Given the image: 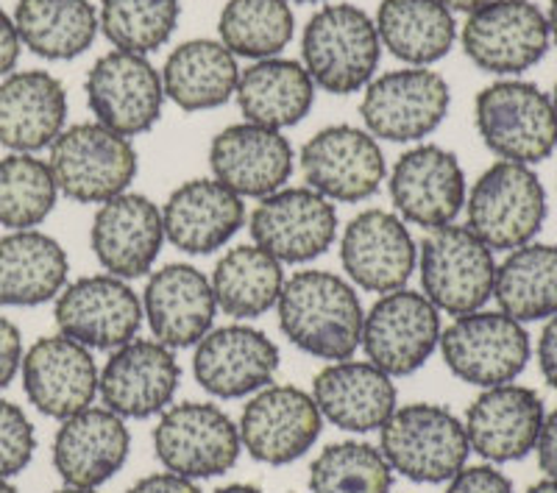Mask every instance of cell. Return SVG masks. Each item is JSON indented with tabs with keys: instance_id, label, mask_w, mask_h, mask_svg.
I'll use <instances>...</instances> for the list:
<instances>
[{
	"instance_id": "obj_1",
	"label": "cell",
	"mask_w": 557,
	"mask_h": 493,
	"mask_svg": "<svg viewBox=\"0 0 557 493\" xmlns=\"http://www.w3.org/2000/svg\"><path fill=\"white\" fill-rule=\"evenodd\" d=\"M282 335L305 355L318 360H351L360 348V296L348 279L332 271H298L285 279L276 301Z\"/></svg>"
},
{
	"instance_id": "obj_2",
	"label": "cell",
	"mask_w": 557,
	"mask_h": 493,
	"mask_svg": "<svg viewBox=\"0 0 557 493\" xmlns=\"http://www.w3.org/2000/svg\"><path fill=\"white\" fill-rule=\"evenodd\" d=\"M382 42L376 23L355 3L318 9L305 26L301 59L312 84L332 96L366 89L380 67Z\"/></svg>"
},
{
	"instance_id": "obj_3",
	"label": "cell",
	"mask_w": 557,
	"mask_h": 493,
	"mask_svg": "<svg viewBox=\"0 0 557 493\" xmlns=\"http://www.w3.org/2000/svg\"><path fill=\"white\" fill-rule=\"evenodd\" d=\"M546 190L530 164L494 162L466 196V226L491 251H513L539 237L546 223Z\"/></svg>"
},
{
	"instance_id": "obj_4",
	"label": "cell",
	"mask_w": 557,
	"mask_h": 493,
	"mask_svg": "<svg viewBox=\"0 0 557 493\" xmlns=\"http://www.w3.org/2000/svg\"><path fill=\"white\" fill-rule=\"evenodd\" d=\"M476 134L505 162L539 164L557 148V114L539 84L502 78L480 89L474 101Z\"/></svg>"
},
{
	"instance_id": "obj_5",
	"label": "cell",
	"mask_w": 557,
	"mask_h": 493,
	"mask_svg": "<svg viewBox=\"0 0 557 493\" xmlns=\"http://www.w3.org/2000/svg\"><path fill=\"white\" fill-rule=\"evenodd\" d=\"M380 452L401 477L424 485L449 482L471 455L460 418L441 405L396 407L380 430Z\"/></svg>"
},
{
	"instance_id": "obj_6",
	"label": "cell",
	"mask_w": 557,
	"mask_h": 493,
	"mask_svg": "<svg viewBox=\"0 0 557 493\" xmlns=\"http://www.w3.org/2000/svg\"><path fill=\"white\" fill-rule=\"evenodd\" d=\"M496 257L469 226L432 229L418 246L421 293L446 316L485 310L494 298Z\"/></svg>"
},
{
	"instance_id": "obj_7",
	"label": "cell",
	"mask_w": 557,
	"mask_h": 493,
	"mask_svg": "<svg viewBox=\"0 0 557 493\" xmlns=\"http://www.w3.org/2000/svg\"><path fill=\"white\" fill-rule=\"evenodd\" d=\"M48 164L59 196L98 207L126 193L139 168L132 139L114 134L98 121L64 128L53 139Z\"/></svg>"
},
{
	"instance_id": "obj_8",
	"label": "cell",
	"mask_w": 557,
	"mask_h": 493,
	"mask_svg": "<svg viewBox=\"0 0 557 493\" xmlns=\"http://www.w3.org/2000/svg\"><path fill=\"white\" fill-rule=\"evenodd\" d=\"M437 348L457 380L482 391L519 380L532 357L524 323L502 310L457 316L441 332Z\"/></svg>"
},
{
	"instance_id": "obj_9",
	"label": "cell",
	"mask_w": 557,
	"mask_h": 493,
	"mask_svg": "<svg viewBox=\"0 0 557 493\" xmlns=\"http://www.w3.org/2000/svg\"><path fill=\"white\" fill-rule=\"evenodd\" d=\"M153 449L165 471L187 480H209L240 460V430L228 412L207 402H182L162 412L153 427Z\"/></svg>"
},
{
	"instance_id": "obj_10",
	"label": "cell",
	"mask_w": 557,
	"mask_h": 493,
	"mask_svg": "<svg viewBox=\"0 0 557 493\" xmlns=\"http://www.w3.org/2000/svg\"><path fill=\"white\" fill-rule=\"evenodd\" d=\"M462 51L494 76H521L549 51V23L532 0H491L469 14Z\"/></svg>"
},
{
	"instance_id": "obj_11",
	"label": "cell",
	"mask_w": 557,
	"mask_h": 493,
	"mask_svg": "<svg viewBox=\"0 0 557 493\" xmlns=\"http://www.w3.org/2000/svg\"><path fill=\"white\" fill-rule=\"evenodd\" d=\"M449 103V84L441 73L430 67H405L371 78L360 101V114L371 137L418 143L444 123Z\"/></svg>"
},
{
	"instance_id": "obj_12",
	"label": "cell",
	"mask_w": 557,
	"mask_h": 493,
	"mask_svg": "<svg viewBox=\"0 0 557 493\" xmlns=\"http://www.w3.org/2000/svg\"><path fill=\"white\" fill-rule=\"evenodd\" d=\"M444 321L435 304L416 291H393L374 301L362 321L360 346L387 377H410L435 355Z\"/></svg>"
},
{
	"instance_id": "obj_13",
	"label": "cell",
	"mask_w": 557,
	"mask_h": 493,
	"mask_svg": "<svg viewBox=\"0 0 557 493\" xmlns=\"http://www.w3.org/2000/svg\"><path fill=\"white\" fill-rule=\"evenodd\" d=\"M59 335L82 343L89 352H114L134 341L143 326V298L126 279L92 273L64 285L53 304Z\"/></svg>"
},
{
	"instance_id": "obj_14",
	"label": "cell",
	"mask_w": 557,
	"mask_h": 493,
	"mask_svg": "<svg viewBox=\"0 0 557 493\" xmlns=\"http://www.w3.org/2000/svg\"><path fill=\"white\" fill-rule=\"evenodd\" d=\"M248 226L253 243L282 266H305L330 251L341 223L335 204L305 184L260 198Z\"/></svg>"
},
{
	"instance_id": "obj_15",
	"label": "cell",
	"mask_w": 557,
	"mask_h": 493,
	"mask_svg": "<svg viewBox=\"0 0 557 493\" xmlns=\"http://www.w3.org/2000/svg\"><path fill=\"white\" fill-rule=\"evenodd\" d=\"M387 193L401 221L432 232L457 221L466 209L469 184L455 153L426 143L396 159Z\"/></svg>"
},
{
	"instance_id": "obj_16",
	"label": "cell",
	"mask_w": 557,
	"mask_h": 493,
	"mask_svg": "<svg viewBox=\"0 0 557 493\" xmlns=\"http://www.w3.org/2000/svg\"><path fill=\"white\" fill-rule=\"evenodd\" d=\"M84 93L96 121L128 139L151 132L165 107L157 67L146 57L128 51L103 53L89 67Z\"/></svg>"
},
{
	"instance_id": "obj_17",
	"label": "cell",
	"mask_w": 557,
	"mask_h": 493,
	"mask_svg": "<svg viewBox=\"0 0 557 493\" xmlns=\"http://www.w3.org/2000/svg\"><path fill=\"white\" fill-rule=\"evenodd\" d=\"M298 159L307 187L341 204H360L376 196L387 171L376 137L346 123L312 134Z\"/></svg>"
},
{
	"instance_id": "obj_18",
	"label": "cell",
	"mask_w": 557,
	"mask_h": 493,
	"mask_svg": "<svg viewBox=\"0 0 557 493\" xmlns=\"http://www.w3.org/2000/svg\"><path fill=\"white\" fill-rule=\"evenodd\" d=\"M323 416L312 393L296 385H268L248 398L240 416V443L268 466L296 463L321 437Z\"/></svg>"
},
{
	"instance_id": "obj_19",
	"label": "cell",
	"mask_w": 557,
	"mask_h": 493,
	"mask_svg": "<svg viewBox=\"0 0 557 493\" xmlns=\"http://www.w3.org/2000/svg\"><path fill=\"white\" fill-rule=\"evenodd\" d=\"M341 262L351 285L385 296L407 287L418 268V246L396 212L366 209L343 229Z\"/></svg>"
},
{
	"instance_id": "obj_20",
	"label": "cell",
	"mask_w": 557,
	"mask_h": 493,
	"mask_svg": "<svg viewBox=\"0 0 557 493\" xmlns=\"http://www.w3.org/2000/svg\"><path fill=\"white\" fill-rule=\"evenodd\" d=\"M182 382L173 348L159 341L134 337L114 348L98 377V396L103 407L121 418H151L173 405Z\"/></svg>"
},
{
	"instance_id": "obj_21",
	"label": "cell",
	"mask_w": 557,
	"mask_h": 493,
	"mask_svg": "<svg viewBox=\"0 0 557 493\" xmlns=\"http://www.w3.org/2000/svg\"><path fill=\"white\" fill-rule=\"evenodd\" d=\"M276 371V343L246 323L209 329L193 355V377L215 398L253 396L271 385Z\"/></svg>"
},
{
	"instance_id": "obj_22",
	"label": "cell",
	"mask_w": 557,
	"mask_h": 493,
	"mask_svg": "<svg viewBox=\"0 0 557 493\" xmlns=\"http://www.w3.org/2000/svg\"><path fill=\"white\" fill-rule=\"evenodd\" d=\"M23 391L48 418L76 416L98 396V371L92 352L64 335L39 337L23 355Z\"/></svg>"
},
{
	"instance_id": "obj_23",
	"label": "cell",
	"mask_w": 557,
	"mask_h": 493,
	"mask_svg": "<svg viewBox=\"0 0 557 493\" xmlns=\"http://www.w3.org/2000/svg\"><path fill=\"white\" fill-rule=\"evenodd\" d=\"M544 398L524 385L485 387L466 412V435L471 452L487 463H516L539 446L544 427Z\"/></svg>"
},
{
	"instance_id": "obj_24",
	"label": "cell",
	"mask_w": 557,
	"mask_h": 493,
	"mask_svg": "<svg viewBox=\"0 0 557 493\" xmlns=\"http://www.w3.org/2000/svg\"><path fill=\"white\" fill-rule=\"evenodd\" d=\"M293 159V146L285 134L248 121L226 126L209 146L212 178L240 198L257 201L290 182Z\"/></svg>"
},
{
	"instance_id": "obj_25",
	"label": "cell",
	"mask_w": 557,
	"mask_h": 493,
	"mask_svg": "<svg viewBox=\"0 0 557 493\" xmlns=\"http://www.w3.org/2000/svg\"><path fill=\"white\" fill-rule=\"evenodd\" d=\"M89 246L107 273L117 279L146 276L165 246L162 209L139 193H121L101 204L89 229Z\"/></svg>"
},
{
	"instance_id": "obj_26",
	"label": "cell",
	"mask_w": 557,
	"mask_h": 493,
	"mask_svg": "<svg viewBox=\"0 0 557 493\" xmlns=\"http://www.w3.org/2000/svg\"><path fill=\"white\" fill-rule=\"evenodd\" d=\"M218 316L212 282L190 262H171L148 276L143 318L153 341L168 348H190L207 335Z\"/></svg>"
},
{
	"instance_id": "obj_27",
	"label": "cell",
	"mask_w": 557,
	"mask_h": 493,
	"mask_svg": "<svg viewBox=\"0 0 557 493\" xmlns=\"http://www.w3.org/2000/svg\"><path fill=\"white\" fill-rule=\"evenodd\" d=\"M132 435L126 418L107 407H87L64 418L53 437V468L64 485L98 488L128 460Z\"/></svg>"
},
{
	"instance_id": "obj_28",
	"label": "cell",
	"mask_w": 557,
	"mask_h": 493,
	"mask_svg": "<svg viewBox=\"0 0 557 493\" xmlns=\"http://www.w3.org/2000/svg\"><path fill=\"white\" fill-rule=\"evenodd\" d=\"M246 223V204L215 178L178 184L162 207L165 241L193 257H203L232 243Z\"/></svg>"
},
{
	"instance_id": "obj_29",
	"label": "cell",
	"mask_w": 557,
	"mask_h": 493,
	"mask_svg": "<svg viewBox=\"0 0 557 493\" xmlns=\"http://www.w3.org/2000/svg\"><path fill=\"white\" fill-rule=\"evenodd\" d=\"M312 398L332 427L357 435L380 432L399 407L393 377L368 360L330 362L312 382Z\"/></svg>"
},
{
	"instance_id": "obj_30",
	"label": "cell",
	"mask_w": 557,
	"mask_h": 493,
	"mask_svg": "<svg viewBox=\"0 0 557 493\" xmlns=\"http://www.w3.org/2000/svg\"><path fill=\"white\" fill-rule=\"evenodd\" d=\"M67 123V93L48 70H17L0 78V146L12 153L51 148Z\"/></svg>"
},
{
	"instance_id": "obj_31",
	"label": "cell",
	"mask_w": 557,
	"mask_h": 493,
	"mask_svg": "<svg viewBox=\"0 0 557 493\" xmlns=\"http://www.w3.org/2000/svg\"><path fill=\"white\" fill-rule=\"evenodd\" d=\"M70 260L62 243L39 229L0 237V307H39L67 285Z\"/></svg>"
},
{
	"instance_id": "obj_32",
	"label": "cell",
	"mask_w": 557,
	"mask_h": 493,
	"mask_svg": "<svg viewBox=\"0 0 557 493\" xmlns=\"http://www.w3.org/2000/svg\"><path fill=\"white\" fill-rule=\"evenodd\" d=\"M162 89L184 112H207L228 103L237 93V57L221 39H187L176 45L162 67Z\"/></svg>"
},
{
	"instance_id": "obj_33",
	"label": "cell",
	"mask_w": 557,
	"mask_h": 493,
	"mask_svg": "<svg viewBox=\"0 0 557 493\" xmlns=\"http://www.w3.org/2000/svg\"><path fill=\"white\" fill-rule=\"evenodd\" d=\"M235 98L248 123L282 132L310 114L315 84L301 62L278 57L260 59L240 70Z\"/></svg>"
},
{
	"instance_id": "obj_34",
	"label": "cell",
	"mask_w": 557,
	"mask_h": 493,
	"mask_svg": "<svg viewBox=\"0 0 557 493\" xmlns=\"http://www.w3.org/2000/svg\"><path fill=\"white\" fill-rule=\"evenodd\" d=\"M374 23L382 48L410 67H430L455 48V12L441 0H382Z\"/></svg>"
},
{
	"instance_id": "obj_35",
	"label": "cell",
	"mask_w": 557,
	"mask_h": 493,
	"mask_svg": "<svg viewBox=\"0 0 557 493\" xmlns=\"http://www.w3.org/2000/svg\"><path fill=\"white\" fill-rule=\"evenodd\" d=\"M20 42L48 62H70L92 48L98 12L89 0H20L14 9Z\"/></svg>"
},
{
	"instance_id": "obj_36",
	"label": "cell",
	"mask_w": 557,
	"mask_h": 493,
	"mask_svg": "<svg viewBox=\"0 0 557 493\" xmlns=\"http://www.w3.org/2000/svg\"><path fill=\"white\" fill-rule=\"evenodd\" d=\"M285 279V266L251 243V246L228 248L215 262L209 282L218 310L237 321H251L276 307Z\"/></svg>"
},
{
	"instance_id": "obj_37",
	"label": "cell",
	"mask_w": 557,
	"mask_h": 493,
	"mask_svg": "<svg viewBox=\"0 0 557 493\" xmlns=\"http://www.w3.org/2000/svg\"><path fill=\"white\" fill-rule=\"evenodd\" d=\"M494 298L499 310L519 323L557 316V246L532 241L507 251L496 266Z\"/></svg>"
},
{
	"instance_id": "obj_38",
	"label": "cell",
	"mask_w": 557,
	"mask_h": 493,
	"mask_svg": "<svg viewBox=\"0 0 557 493\" xmlns=\"http://www.w3.org/2000/svg\"><path fill=\"white\" fill-rule=\"evenodd\" d=\"M296 32L287 0H228L218 20V34L240 59H273L285 51Z\"/></svg>"
},
{
	"instance_id": "obj_39",
	"label": "cell",
	"mask_w": 557,
	"mask_h": 493,
	"mask_svg": "<svg viewBox=\"0 0 557 493\" xmlns=\"http://www.w3.org/2000/svg\"><path fill=\"white\" fill-rule=\"evenodd\" d=\"M59 201L51 164L34 153L0 159V226L9 232L37 229Z\"/></svg>"
},
{
	"instance_id": "obj_40",
	"label": "cell",
	"mask_w": 557,
	"mask_h": 493,
	"mask_svg": "<svg viewBox=\"0 0 557 493\" xmlns=\"http://www.w3.org/2000/svg\"><path fill=\"white\" fill-rule=\"evenodd\" d=\"M178 0H101L98 28L114 45V51H159L178 26Z\"/></svg>"
},
{
	"instance_id": "obj_41",
	"label": "cell",
	"mask_w": 557,
	"mask_h": 493,
	"mask_svg": "<svg viewBox=\"0 0 557 493\" xmlns=\"http://www.w3.org/2000/svg\"><path fill=\"white\" fill-rule=\"evenodd\" d=\"M391 488L393 468L371 443H332L310 466L312 493H391Z\"/></svg>"
},
{
	"instance_id": "obj_42",
	"label": "cell",
	"mask_w": 557,
	"mask_h": 493,
	"mask_svg": "<svg viewBox=\"0 0 557 493\" xmlns=\"http://www.w3.org/2000/svg\"><path fill=\"white\" fill-rule=\"evenodd\" d=\"M34 449H37V435L23 407L0 396V480L26 471Z\"/></svg>"
},
{
	"instance_id": "obj_43",
	"label": "cell",
	"mask_w": 557,
	"mask_h": 493,
	"mask_svg": "<svg viewBox=\"0 0 557 493\" xmlns=\"http://www.w3.org/2000/svg\"><path fill=\"white\" fill-rule=\"evenodd\" d=\"M446 493H516L513 482L502 474L499 468L487 466H466L449 480Z\"/></svg>"
},
{
	"instance_id": "obj_44",
	"label": "cell",
	"mask_w": 557,
	"mask_h": 493,
	"mask_svg": "<svg viewBox=\"0 0 557 493\" xmlns=\"http://www.w3.org/2000/svg\"><path fill=\"white\" fill-rule=\"evenodd\" d=\"M23 335H20L17 323L0 316V391L12 385L23 366Z\"/></svg>"
},
{
	"instance_id": "obj_45",
	"label": "cell",
	"mask_w": 557,
	"mask_h": 493,
	"mask_svg": "<svg viewBox=\"0 0 557 493\" xmlns=\"http://www.w3.org/2000/svg\"><path fill=\"white\" fill-rule=\"evenodd\" d=\"M128 493H201V488L193 480H187V477L159 471V474H148L134 482Z\"/></svg>"
},
{
	"instance_id": "obj_46",
	"label": "cell",
	"mask_w": 557,
	"mask_h": 493,
	"mask_svg": "<svg viewBox=\"0 0 557 493\" xmlns=\"http://www.w3.org/2000/svg\"><path fill=\"white\" fill-rule=\"evenodd\" d=\"M539 366L546 385L557 393V316L544 323L539 337Z\"/></svg>"
},
{
	"instance_id": "obj_47",
	"label": "cell",
	"mask_w": 557,
	"mask_h": 493,
	"mask_svg": "<svg viewBox=\"0 0 557 493\" xmlns=\"http://www.w3.org/2000/svg\"><path fill=\"white\" fill-rule=\"evenodd\" d=\"M20 51H23V42H20L17 26H14V20L0 9V78H7L9 73H14V67H17L20 62Z\"/></svg>"
},
{
	"instance_id": "obj_48",
	"label": "cell",
	"mask_w": 557,
	"mask_h": 493,
	"mask_svg": "<svg viewBox=\"0 0 557 493\" xmlns=\"http://www.w3.org/2000/svg\"><path fill=\"white\" fill-rule=\"evenodd\" d=\"M535 452H539L541 471L552 477V480H557V410L546 412Z\"/></svg>"
},
{
	"instance_id": "obj_49",
	"label": "cell",
	"mask_w": 557,
	"mask_h": 493,
	"mask_svg": "<svg viewBox=\"0 0 557 493\" xmlns=\"http://www.w3.org/2000/svg\"><path fill=\"white\" fill-rule=\"evenodd\" d=\"M449 12H462V14H471L476 12L480 7H485V3H491V0H441Z\"/></svg>"
},
{
	"instance_id": "obj_50",
	"label": "cell",
	"mask_w": 557,
	"mask_h": 493,
	"mask_svg": "<svg viewBox=\"0 0 557 493\" xmlns=\"http://www.w3.org/2000/svg\"><path fill=\"white\" fill-rule=\"evenodd\" d=\"M546 23H549V39L557 48V0H549V12H546Z\"/></svg>"
},
{
	"instance_id": "obj_51",
	"label": "cell",
	"mask_w": 557,
	"mask_h": 493,
	"mask_svg": "<svg viewBox=\"0 0 557 493\" xmlns=\"http://www.w3.org/2000/svg\"><path fill=\"white\" fill-rule=\"evenodd\" d=\"M527 493H557V480L546 477V480L535 482V485L527 488Z\"/></svg>"
},
{
	"instance_id": "obj_52",
	"label": "cell",
	"mask_w": 557,
	"mask_h": 493,
	"mask_svg": "<svg viewBox=\"0 0 557 493\" xmlns=\"http://www.w3.org/2000/svg\"><path fill=\"white\" fill-rule=\"evenodd\" d=\"M215 493H262V491H260V488L246 485V482H235V485H223V488H218Z\"/></svg>"
},
{
	"instance_id": "obj_53",
	"label": "cell",
	"mask_w": 557,
	"mask_h": 493,
	"mask_svg": "<svg viewBox=\"0 0 557 493\" xmlns=\"http://www.w3.org/2000/svg\"><path fill=\"white\" fill-rule=\"evenodd\" d=\"M57 493H98L96 488H78V485H64L62 491H57Z\"/></svg>"
},
{
	"instance_id": "obj_54",
	"label": "cell",
	"mask_w": 557,
	"mask_h": 493,
	"mask_svg": "<svg viewBox=\"0 0 557 493\" xmlns=\"http://www.w3.org/2000/svg\"><path fill=\"white\" fill-rule=\"evenodd\" d=\"M0 493H20L9 480H0Z\"/></svg>"
},
{
	"instance_id": "obj_55",
	"label": "cell",
	"mask_w": 557,
	"mask_h": 493,
	"mask_svg": "<svg viewBox=\"0 0 557 493\" xmlns=\"http://www.w3.org/2000/svg\"><path fill=\"white\" fill-rule=\"evenodd\" d=\"M552 107H555V114H557V82H555V89H552Z\"/></svg>"
},
{
	"instance_id": "obj_56",
	"label": "cell",
	"mask_w": 557,
	"mask_h": 493,
	"mask_svg": "<svg viewBox=\"0 0 557 493\" xmlns=\"http://www.w3.org/2000/svg\"><path fill=\"white\" fill-rule=\"evenodd\" d=\"M287 3H321V0H287Z\"/></svg>"
}]
</instances>
